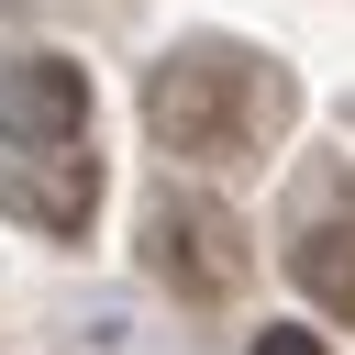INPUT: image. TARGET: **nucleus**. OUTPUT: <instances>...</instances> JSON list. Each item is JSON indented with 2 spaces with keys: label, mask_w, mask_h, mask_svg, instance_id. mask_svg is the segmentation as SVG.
<instances>
[{
  "label": "nucleus",
  "mask_w": 355,
  "mask_h": 355,
  "mask_svg": "<svg viewBox=\"0 0 355 355\" xmlns=\"http://www.w3.org/2000/svg\"><path fill=\"white\" fill-rule=\"evenodd\" d=\"M0 144H89V67L11 55L0 67Z\"/></svg>",
  "instance_id": "5"
},
{
  "label": "nucleus",
  "mask_w": 355,
  "mask_h": 355,
  "mask_svg": "<svg viewBox=\"0 0 355 355\" xmlns=\"http://www.w3.org/2000/svg\"><path fill=\"white\" fill-rule=\"evenodd\" d=\"M255 355H322L311 333H255Z\"/></svg>",
  "instance_id": "6"
},
{
  "label": "nucleus",
  "mask_w": 355,
  "mask_h": 355,
  "mask_svg": "<svg viewBox=\"0 0 355 355\" xmlns=\"http://www.w3.org/2000/svg\"><path fill=\"white\" fill-rule=\"evenodd\" d=\"M288 111H300V89L244 44H178L144 78V133L178 166H255L288 133Z\"/></svg>",
  "instance_id": "1"
},
{
  "label": "nucleus",
  "mask_w": 355,
  "mask_h": 355,
  "mask_svg": "<svg viewBox=\"0 0 355 355\" xmlns=\"http://www.w3.org/2000/svg\"><path fill=\"white\" fill-rule=\"evenodd\" d=\"M0 211L33 233H89L100 211V155L89 144H0Z\"/></svg>",
  "instance_id": "3"
},
{
  "label": "nucleus",
  "mask_w": 355,
  "mask_h": 355,
  "mask_svg": "<svg viewBox=\"0 0 355 355\" xmlns=\"http://www.w3.org/2000/svg\"><path fill=\"white\" fill-rule=\"evenodd\" d=\"M144 277L178 288L189 311H222V300H244V277H255V233H244L222 200L166 189V200L144 211Z\"/></svg>",
  "instance_id": "2"
},
{
  "label": "nucleus",
  "mask_w": 355,
  "mask_h": 355,
  "mask_svg": "<svg viewBox=\"0 0 355 355\" xmlns=\"http://www.w3.org/2000/svg\"><path fill=\"white\" fill-rule=\"evenodd\" d=\"M288 277H300L333 322H355V166L300 200V222H288Z\"/></svg>",
  "instance_id": "4"
}]
</instances>
